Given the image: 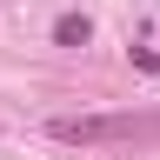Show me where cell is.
<instances>
[{"label": "cell", "mask_w": 160, "mask_h": 160, "mask_svg": "<svg viewBox=\"0 0 160 160\" xmlns=\"http://www.w3.org/2000/svg\"><path fill=\"white\" fill-rule=\"evenodd\" d=\"M53 40H60V47H87V40H93V20L87 13H60L53 20Z\"/></svg>", "instance_id": "2"}, {"label": "cell", "mask_w": 160, "mask_h": 160, "mask_svg": "<svg viewBox=\"0 0 160 160\" xmlns=\"http://www.w3.org/2000/svg\"><path fill=\"white\" fill-rule=\"evenodd\" d=\"M60 147H113V140H160V113H60L47 120Z\"/></svg>", "instance_id": "1"}]
</instances>
